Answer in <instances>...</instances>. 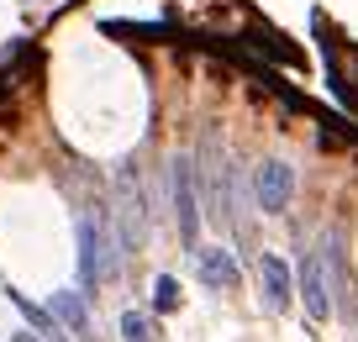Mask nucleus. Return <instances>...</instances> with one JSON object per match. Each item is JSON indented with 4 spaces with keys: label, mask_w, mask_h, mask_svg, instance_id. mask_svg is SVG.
<instances>
[{
    "label": "nucleus",
    "mask_w": 358,
    "mask_h": 342,
    "mask_svg": "<svg viewBox=\"0 0 358 342\" xmlns=\"http://www.w3.org/2000/svg\"><path fill=\"white\" fill-rule=\"evenodd\" d=\"M295 200V169L285 158H264L253 169V206L264 216H285V206Z\"/></svg>",
    "instance_id": "20e7f679"
},
{
    "label": "nucleus",
    "mask_w": 358,
    "mask_h": 342,
    "mask_svg": "<svg viewBox=\"0 0 358 342\" xmlns=\"http://www.w3.org/2000/svg\"><path fill=\"white\" fill-rule=\"evenodd\" d=\"M195 274H201V285L206 290H237V258H232V248H195Z\"/></svg>",
    "instance_id": "423d86ee"
},
{
    "label": "nucleus",
    "mask_w": 358,
    "mask_h": 342,
    "mask_svg": "<svg viewBox=\"0 0 358 342\" xmlns=\"http://www.w3.org/2000/svg\"><path fill=\"white\" fill-rule=\"evenodd\" d=\"M16 342H43V337H32V332H16Z\"/></svg>",
    "instance_id": "f8f14e48"
},
{
    "label": "nucleus",
    "mask_w": 358,
    "mask_h": 342,
    "mask_svg": "<svg viewBox=\"0 0 358 342\" xmlns=\"http://www.w3.org/2000/svg\"><path fill=\"white\" fill-rule=\"evenodd\" d=\"M116 243H122V258L137 253V248L148 243V195H143V174H137V164L127 158V164H116Z\"/></svg>",
    "instance_id": "f03ea898"
},
{
    "label": "nucleus",
    "mask_w": 358,
    "mask_h": 342,
    "mask_svg": "<svg viewBox=\"0 0 358 342\" xmlns=\"http://www.w3.org/2000/svg\"><path fill=\"white\" fill-rule=\"evenodd\" d=\"M174 306H179V279L174 274H158L153 279V311H158V316H169Z\"/></svg>",
    "instance_id": "9b49d317"
},
{
    "label": "nucleus",
    "mask_w": 358,
    "mask_h": 342,
    "mask_svg": "<svg viewBox=\"0 0 358 342\" xmlns=\"http://www.w3.org/2000/svg\"><path fill=\"white\" fill-rule=\"evenodd\" d=\"M169 200H174V221H179V237L185 248H201V185H195V158L190 153H174L169 158Z\"/></svg>",
    "instance_id": "7ed1b4c3"
},
{
    "label": "nucleus",
    "mask_w": 358,
    "mask_h": 342,
    "mask_svg": "<svg viewBox=\"0 0 358 342\" xmlns=\"http://www.w3.org/2000/svg\"><path fill=\"white\" fill-rule=\"evenodd\" d=\"M79 285H106V279L122 274V243H116V221L111 211L101 206V200H90V206H79Z\"/></svg>",
    "instance_id": "f257e3e1"
},
{
    "label": "nucleus",
    "mask_w": 358,
    "mask_h": 342,
    "mask_svg": "<svg viewBox=\"0 0 358 342\" xmlns=\"http://www.w3.org/2000/svg\"><path fill=\"white\" fill-rule=\"evenodd\" d=\"M122 342H158V321L148 311H127L122 316Z\"/></svg>",
    "instance_id": "9d476101"
},
{
    "label": "nucleus",
    "mask_w": 358,
    "mask_h": 342,
    "mask_svg": "<svg viewBox=\"0 0 358 342\" xmlns=\"http://www.w3.org/2000/svg\"><path fill=\"white\" fill-rule=\"evenodd\" d=\"M295 290H301L306 316H311V321H327V316H332V290H327V253H322V248H306V253H301Z\"/></svg>",
    "instance_id": "39448f33"
},
{
    "label": "nucleus",
    "mask_w": 358,
    "mask_h": 342,
    "mask_svg": "<svg viewBox=\"0 0 358 342\" xmlns=\"http://www.w3.org/2000/svg\"><path fill=\"white\" fill-rule=\"evenodd\" d=\"M258 285H264V306L268 311H285V306H290V295H295V274H290V264H285L280 253L258 258Z\"/></svg>",
    "instance_id": "0eeeda50"
},
{
    "label": "nucleus",
    "mask_w": 358,
    "mask_h": 342,
    "mask_svg": "<svg viewBox=\"0 0 358 342\" xmlns=\"http://www.w3.org/2000/svg\"><path fill=\"white\" fill-rule=\"evenodd\" d=\"M48 311H53V316L64 321L74 337H90V306H85V290H58V295L48 300Z\"/></svg>",
    "instance_id": "6e6552de"
},
{
    "label": "nucleus",
    "mask_w": 358,
    "mask_h": 342,
    "mask_svg": "<svg viewBox=\"0 0 358 342\" xmlns=\"http://www.w3.org/2000/svg\"><path fill=\"white\" fill-rule=\"evenodd\" d=\"M11 300H16V311H22V316H27V321H32V327H37V332H43V337H58V342H64V337H74V332H69V327H64V321H58V316H53V311H43V306H32V300H27V295H11Z\"/></svg>",
    "instance_id": "1a4fd4ad"
}]
</instances>
